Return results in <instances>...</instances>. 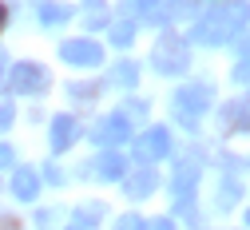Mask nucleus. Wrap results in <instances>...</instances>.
<instances>
[{
	"mask_svg": "<svg viewBox=\"0 0 250 230\" xmlns=\"http://www.w3.org/2000/svg\"><path fill=\"white\" fill-rule=\"evenodd\" d=\"M246 20H250V4H242V0L223 4V8L207 12V16L195 24V40H199V44H227V40H234L238 32L246 28Z\"/></svg>",
	"mask_w": 250,
	"mask_h": 230,
	"instance_id": "1",
	"label": "nucleus"
},
{
	"mask_svg": "<svg viewBox=\"0 0 250 230\" xmlns=\"http://www.w3.org/2000/svg\"><path fill=\"white\" fill-rule=\"evenodd\" d=\"M210 100H214L210 84H187V87H179V91H175L171 111H175V119H179L183 127H195V123H199V115L210 107Z\"/></svg>",
	"mask_w": 250,
	"mask_h": 230,
	"instance_id": "2",
	"label": "nucleus"
},
{
	"mask_svg": "<svg viewBox=\"0 0 250 230\" xmlns=\"http://www.w3.org/2000/svg\"><path fill=\"white\" fill-rule=\"evenodd\" d=\"M155 63H159L163 76H179V72H187V40L175 36V32H163L159 44H155Z\"/></svg>",
	"mask_w": 250,
	"mask_h": 230,
	"instance_id": "3",
	"label": "nucleus"
},
{
	"mask_svg": "<svg viewBox=\"0 0 250 230\" xmlns=\"http://www.w3.org/2000/svg\"><path fill=\"white\" fill-rule=\"evenodd\" d=\"M171 151V131L167 127H147L143 135L131 143V159L135 163H159Z\"/></svg>",
	"mask_w": 250,
	"mask_h": 230,
	"instance_id": "4",
	"label": "nucleus"
},
{
	"mask_svg": "<svg viewBox=\"0 0 250 230\" xmlns=\"http://www.w3.org/2000/svg\"><path fill=\"white\" fill-rule=\"evenodd\" d=\"M4 84H8V91H16V95H32V91H44V87H48V72L40 68V63H16Z\"/></svg>",
	"mask_w": 250,
	"mask_h": 230,
	"instance_id": "5",
	"label": "nucleus"
},
{
	"mask_svg": "<svg viewBox=\"0 0 250 230\" xmlns=\"http://www.w3.org/2000/svg\"><path fill=\"white\" fill-rule=\"evenodd\" d=\"M60 56H64L68 63H80V68H100L104 63L100 40H64L60 44Z\"/></svg>",
	"mask_w": 250,
	"mask_h": 230,
	"instance_id": "6",
	"label": "nucleus"
},
{
	"mask_svg": "<svg viewBox=\"0 0 250 230\" xmlns=\"http://www.w3.org/2000/svg\"><path fill=\"white\" fill-rule=\"evenodd\" d=\"M91 139H96L100 147H119V143H127L131 139V123L127 119H123V115H107V119H100L96 123V135H91Z\"/></svg>",
	"mask_w": 250,
	"mask_h": 230,
	"instance_id": "7",
	"label": "nucleus"
},
{
	"mask_svg": "<svg viewBox=\"0 0 250 230\" xmlns=\"http://www.w3.org/2000/svg\"><path fill=\"white\" fill-rule=\"evenodd\" d=\"M159 187V171L155 167H139L123 179V190H127V199H147V194Z\"/></svg>",
	"mask_w": 250,
	"mask_h": 230,
	"instance_id": "8",
	"label": "nucleus"
},
{
	"mask_svg": "<svg viewBox=\"0 0 250 230\" xmlns=\"http://www.w3.org/2000/svg\"><path fill=\"white\" fill-rule=\"evenodd\" d=\"M91 175H96V179H104V183H115V179H123V175H127V159H123L119 151H104L96 163H91Z\"/></svg>",
	"mask_w": 250,
	"mask_h": 230,
	"instance_id": "9",
	"label": "nucleus"
},
{
	"mask_svg": "<svg viewBox=\"0 0 250 230\" xmlns=\"http://www.w3.org/2000/svg\"><path fill=\"white\" fill-rule=\"evenodd\" d=\"M223 131H227V135H234V131H250V95H246V100L227 104V111H223Z\"/></svg>",
	"mask_w": 250,
	"mask_h": 230,
	"instance_id": "10",
	"label": "nucleus"
},
{
	"mask_svg": "<svg viewBox=\"0 0 250 230\" xmlns=\"http://www.w3.org/2000/svg\"><path fill=\"white\" fill-rule=\"evenodd\" d=\"M76 135H80V123L72 115H56L52 119V151H68L76 143Z\"/></svg>",
	"mask_w": 250,
	"mask_h": 230,
	"instance_id": "11",
	"label": "nucleus"
},
{
	"mask_svg": "<svg viewBox=\"0 0 250 230\" xmlns=\"http://www.w3.org/2000/svg\"><path fill=\"white\" fill-rule=\"evenodd\" d=\"M36 190H40V179H36L32 167H16V171H12V194H16L20 203H32Z\"/></svg>",
	"mask_w": 250,
	"mask_h": 230,
	"instance_id": "12",
	"label": "nucleus"
},
{
	"mask_svg": "<svg viewBox=\"0 0 250 230\" xmlns=\"http://www.w3.org/2000/svg\"><path fill=\"white\" fill-rule=\"evenodd\" d=\"M131 36H135V24H131V20H115V24H111V44H115V48H127Z\"/></svg>",
	"mask_w": 250,
	"mask_h": 230,
	"instance_id": "13",
	"label": "nucleus"
},
{
	"mask_svg": "<svg viewBox=\"0 0 250 230\" xmlns=\"http://www.w3.org/2000/svg\"><path fill=\"white\" fill-rule=\"evenodd\" d=\"M100 218H104V207H80V210H76V226H80V230H91Z\"/></svg>",
	"mask_w": 250,
	"mask_h": 230,
	"instance_id": "14",
	"label": "nucleus"
},
{
	"mask_svg": "<svg viewBox=\"0 0 250 230\" xmlns=\"http://www.w3.org/2000/svg\"><path fill=\"white\" fill-rule=\"evenodd\" d=\"M135 8H139V16L151 20V24H159V20H163V12H159V8H163V0H135Z\"/></svg>",
	"mask_w": 250,
	"mask_h": 230,
	"instance_id": "15",
	"label": "nucleus"
},
{
	"mask_svg": "<svg viewBox=\"0 0 250 230\" xmlns=\"http://www.w3.org/2000/svg\"><path fill=\"white\" fill-rule=\"evenodd\" d=\"M72 16V8H64V4H44L40 8V20L44 24H60V20H68Z\"/></svg>",
	"mask_w": 250,
	"mask_h": 230,
	"instance_id": "16",
	"label": "nucleus"
},
{
	"mask_svg": "<svg viewBox=\"0 0 250 230\" xmlns=\"http://www.w3.org/2000/svg\"><path fill=\"white\" fill-rule=\"evenodd\" d=\"M107 4H104V0H87V24L91 28H96V24H104L107 20V12H104Z\"/></svg>",
	"mask_w": 250,
	"mask_h": 230,
	"instance_id": "17",
	"label": "nucleus"
},
{
	"mask_svg": "<svg viewBox=\"0 0 250 230\" xmlns=\"http://www.w3.org/2000/svg\"><path fill=\"white\" fill-rule=\"evenodd\" d=\"M135 80H139L135 63H119V68H115V84H135Z\"/></svg>",
	"mask_w": 250,
	"mask_h": 230,
	"instance_id": "18",
	"label": "nucleus"
},
{
	"mask_svg": "<svg viewBox=\"0 0 250 230\" xmlns=\"http://www.w3.org/2000/svg\"><path fill=\"white\" fill-rule=\"evenodd\" d=\"M119 115H123V119H127V123H135V119H143V115H147V104H139V100H131V104H127V107H123Z\"/></svg>",
	"mask_w": 250,
	"mask_h": 230,
	"instance_id": "19",
	"label": "nucleus"
},
{
	"mask_svg": "<svg viewBox=\"0 0 250 230\" xmlns=\"http://www.w3.org/2000/svg\"><path fill=\"white\" fill-rule=\"evenodd\" d=\"M234 199H238V183L230 179V183H223V190H218V203H223V207H234Z\"/></svg>",
	"mask_w": 250,
	"mask_h": 230,
	"instance_id": "20",
	"label": "nucleus"
},
{
	"mask_svg": "<svg viewBox=\"0 0 250 230\" xmlns=\"http://www.w3.org/2000/svg\"><path fill=\"white\" fill-rule=\"evenodd\" d=\"M115 230H143V218H139V214H123V218L115 222Z\"/></svg>",
	"mask_w": 250,
	"mask_h": 230,
	"instance_id": "21",
	"label": "nucleus"
},
{
	"mask_svg": "<svg viewBox=\"0 0 250 230\" xmlns=\"http://www.w3.org/2000/svg\"><path fill=\"white\" fill-rule=\"evenodd\" d=\"M96 91H100V84H72V95H80V100H87Z\"/></svg>",
	"mask_w": 250,
	"mask_h": 230,
	"instance_id": "22",
	"label": "nucleus"
},
{
	"mask_svg": "<svg viewBox=\"0 0 250 230\" xmlns=\"http://www.w3.org/2000/svg\"><path fill=\"white\" fill-rule=\"evenodd\" d=\"M143 230H175V218H151L143 222Z\"/></svg>",
	"mask_w": 250,
	"mask_h": 230,
	"instance_id": "23",
	"label": "nucleus"
},
{
	"mask_svg": "<svg viewBox=\"0 0 250 230\" xmlns=\"http://www.w3.org/2000/svg\"><path fill=\"white\" fill-rule=\"evenodd\" d=\"M234 80L250 87V60H242V63H238V72H234Z\"/></svg>",
	"mask_w": 250,
	"mask_h": 230,
	"instance_id": "24",
	"label": "nucleus"
},
{
	"mask_svg": "<svg viewBox=\"0 0 250 230\" xmlns=\"http://www.w3.org/2000/svg\"><path fill=\"white\" fill-rule=\"evenodd\" d=\"M12 123V104H0V131H8Z\"/></svg>",
	"mask_w": 250,
	"mask_h": 230,
	"instance_id": "25",
	"label": "nucleus"
},
{
	"mask_svg": "<svg viewBox=\"0 0 250 230\" xmlns=\"http://www.w3.org/2000/svg\"><path fill=\"white\" fill-rule=\"evenodd\" d=\"M12 159H16V155H12V147H0V171L12 167Z\"/></svg>",
	"mask_w": 250,
	"mask_h": 230,
	"instance_id": "26",
	"label": "nucleus"
},
{
	"mask_svg": "<svg viewBox=\"0 0 250 230\" xmlns=\"http://www.w3.org/2000/svg\"><path fill=\"white\" fill-rule=\"evenodd\" d=\"M238 48H242V56H250V32L242 36V44H238Z\"/></svg>",
	"mask_w": 250,
	"mask_h": 230,
	"instance_id": "27",
	"label": "nucleus"
},
{
	"mask_svg": "<svg viewBox=\"0 0 250 230\" xmlns=\"http://www.w3.org/2000/svg\"><path fill=\"white\" fill-rule=\"evenodd\" d=\"M4 20H8V8H4V4H0V28H4Z\"/></svg>",
	"mask_w": 250,
	"mask_h": 230,
	"instance_id": "28",
	"label": "nucleus"
},
{
	"mask_svg": "<svg viewBox=\"0 0 250 230\" xmlns=\"http://www.w3.org/2000/svg\"><path fill=\"white\" fill-rule=\"evenodd\" d=\"M0 72H4V56H0Z\"/></svg>",
	"mask_w": 250,
	"mask_h": 230,
	"instance_id": "29",
	"label": "nucleus"
},
{
	"mask_svg": "<svg viewBox=\"0 0 250 230\" xmlns=\"http://www.w3.org/2000/svg\"><path fill=\"white\" fill-rule=\"evenodd\" d=\"M246 222H250V210H246Z\"/></svg>",
	"mask_w": 250,
	"mask_h": 230,
	"instance_id": "30",
	"label": "nucleus"
},
{
	"mask_svg": "<svg viewBox=\"0 0 250 230\" xmlns=\"http://www.w3.org/2000/svg\"><path fill=\"white\" fill-rule=\"evenodd\" d=\"M72 230H80V226H72Z\"/></svg>",
	"mask_w": 250,
	"mask_h": 230,
	"instance_id": "31",
	"label": "nucleus"
}]
</instances>
